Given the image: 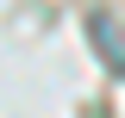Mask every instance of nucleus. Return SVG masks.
<instances>
[{"instance_id": "1", "label": "nucleus", "mask_w": 125, "mask_h": 118, "mask_svg": "<svg viewBox=\"0 0 125 118\" xmlns=\"http://www.w3.org/2000/svg\"><path fill=\"white\" fill-rule=\"evenodd\" d=\"M94 37H100V44H106V62H113V68H119L125 56H119V31H113V19H106V13L94 19Z\"/></svg>"}]
</instances>
